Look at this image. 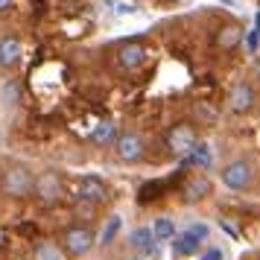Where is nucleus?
Returning <instances> with one entry per match:
<instances>
[{
	"label": "nucleus",
	"mask_w": 260,
	"mask_h": 260,
	"mask_svg": "<svg viewBox=\"0 0 260 260\" xmlns=\"http://www.w3.org/2000/svg\"><path fill=\"white\" fill-rule=\"evenodd\" d=\"M0 190L12 199H24L36 190V176L24 164H6L0 170Z\"/></svg>",
	"instance_id": "obj_1"
},
{
	"label": "nucleus",
	"mask_w": 260,
	"mask_h": 260,
	"mask_svg": "<svg viewBox=\"0 0 260 260\" xmlns=\"http://www.w3.org/2000/svg\"><path fill=\"white\" fill-rule=\"evenodd\" d=\"M219 178H222V184L228 190H248L251 181H254V167L248 164L246 158H237V161L222 167Z\"/></svg>",
	"instance_id": "obj_2"
},
{
	"label": "nucleus",
	"mask_w": 260,
	"mask_h": 260,
	"mask_svg": "<svg viewBox=\"0 0 260 260\" xmlns=\"http://www.w3.org/2000/svg\"><path fill=\"white\" fill-rule=\"evenodd\" d=\"M196 129L190 123H176L173 129L167 132V146L173 155H193L196 149Z\"/></svg>",
	"instance_id": "obj_3"
},
{
	"label": "nucleus",
	"mask_w": 260,
	"mask_h": 260,
	"mask_svg": "<svg viewBox=\"0 0 260 260\" xmlns=\"http://www.w3.org/2000/svg\"><path fill=\"white\" fill-rule=\"evenodd\" d=\"M114 152H117L120 161H126V164H138L143 158V152H146V143H143V138L138 135V132H123L117 138V143H114Z\"/></svg>",
	"instance_id": "obj_4"
},
{
	"label": "nucleus",
	"mask_w": 260,
	"mask_h": 260,
	"mask_svg": "<svg viewBox=\"0 0 260 260\" xmlns=\"http://www.w3.org/2000/svg\"><path fill=\"white\" fill-rule=\"evenodd\" d=\"M254 103H257V94H254V88L248 82H237L231 88V94H228V108L234 114H248L254 108Z\"/></svg>",
	"instance_id": "obj_5"
},
{
	"label": "nucleus",
	"mask_w": 260,
	"mask_h": 260,
	"mask_svg": "<svg viewBox=\"0 0 260 260\" xmlns=\"http://www.w3.org/2000/svg\"><path fill=\"white\" fill-rule=\"evenodd\" d=\"M64 248H68V254H73V257H85L94 248V231L91 228H71L64 234Z\"/></svg>",
	"instance_id": "obj_6"
},
{
	"label": "nucleus",
	"mask_w": 260,
	"mask_h": 260,
	"mask_svg": "<svg viewBox=\"0 0 260 260\" xmlns=\"http://www.w3.org/2000/svg\"><path fill=\"white\" fill-rule=\"evenodd\" d=\"M61 193V178L56 170H44L36 176V196L41 202H56Z\"/></svg>",
	"instance_id": "obj_7"
},
{
	"label": "nucleus",
	"mask_w": 260,
	"mask_h": 260,
	"mask_svg": "<svg viewBox=\"0 0 260 260\" xmlns=\"http://www.w3.org/2000/svg\"><path fill=\"white\" fill-rule=\"evenodd\" d=\"M106 184H103V178L96 176H82L79 178V184H76V196L82 202H106Z\"/></svg>",
	"instance_id": "obj_8"
},
{
	"label": "nucleus",
	"mask_w": 260,
	"mask_h": 260,
	"mask_svg": "<svg viewBox=\"0 0 260 260\" xmlns=\"http://www.w3.org/2000/svg\"><path fill=\"white\" fill-rule=\"evenodd\" d=\"M146 47L143 44H138V41H132V44H126V47H120L117 53V64L123 68V71H135V68H141L143 61H146Z\"/></svg>",
	"instance_id": "obj_9"
},
{
	"label": "nucleus",
	"mask_w": 260,
	"mask_h": 260,
	"mask_svg": "<svg viewBox=\"0 0 260 260\" xmlns=\"http://www.w3.org/2000/svg\"><path fill=\"white\" fill-rule=\"evenodd\" d=\"M240 41H243V26L237 24H225L216 29V36H213V44L222 50V53H231V50L240 47Z\"/></svg>",
	"instance_id": "obj_10"
},
{
	"label": "nucleus",
	"mask_w": 260,
	"mask_h": 260,
	"mask_svg": "<svg viewBox=\"0 0 260 260\" xmlns=\"http://www.w3.org/2000/svg\"><path fill=\"white\" fill-rule=\"evenodd\" d=\"M21 53H24V47H21V41L15 36L0 38V64L3 68H15L21 61Z\"/></svg>",
	"instance_id": "obj_11"
},
{
	"label": "nucleus",
	"mask_w": 260,
	"mask_h": 260,
	"mask_svg": "<svg viewBox=\"0 0 260 260\" xmlns=\"http://www.w3.org/2000/svg\"><path fill=\"white\" fill-rule=\"evenodd\" d=\"M205 196H211V181L205 176H193L187 178V184H184V199L187 202H199Z\"/></svg>",
	"instance_id": "obj_12"
},
{
	"label": "nucleus",
	"mask_w": 260,
	"mask_h": 260,
	"mask_svg": "<svg viewBox=\"0 0 260 260\" xmlns=\"http://www.w3.org/2000/svg\"><path fill=\"white\" fill-rule=\"evenodd\" d=\"M199 240L196 237H190L187 231L184 234H178V237H173V257H190V254H196L199 251Z\"/></svg>",
	"instance_id": "obj_13"
},
{
	"label": "nucleus",
	"mask_w": 260,
	"mask_h": 260,
	"mask_svg": "<svg viewBox=\"0 0 260 260\" xmlns=\"http://www.w3.org/2000/svg\"><path fill=\"white\" fill-rule=\"evenodd\" d=\"M129 246L132 248H141V251L155 248V231H152V228H135V231L129 234Z\"/></svg>",
	"instance_id": "obj_14"
},
{
	"label": "nucleus",
	"mask_w": 260,
	"mask_h": 260,
	"mask_svg": "<svg viewBox=\"0 0 260 260\" xmlns=\"http://www.w3.org/2000/svg\"><path fill=\"white\" fill-rule=\"evenodd\" d=\"M213 161V149L208 146V143H196V149H193V155H190V164L193 167H199V170H208Z\"/></svg>",
	"instance_id": "obj_15"
},
{
	"label": "nucleus",
	"mask_w": 260,
	"mask_h": 260,
	"mask_svg": "<svg viewBox=\"0 0 260 260\" xmlns=\"http://www.w3.org/2000/svg\"><path fill=\"white\" fill-rule=\"evenodd\" d=\"M91 138H94V143H117V129H114V123H100L94 132H91Z\"/></svg>",
	"instance_id": "obj_16"
},
{
	"label": "nucleus",
	"mask_w": 260,
	"mask_h": 260,
	"mask_svg": "<svg viewBox=\"0 0 260 260\" xmlns=\"http://www.w3.org/2000/svg\"><path fill=\"white\" fill-rule=\"evenodd\" d=\"M152 231H155V240H173L176 225H173V219H167V216H158L152 225Z\"/></svg>",
	"instance_id": "obj_17"
},
{
	"label": "nucleus",
	"mask_w": 260,
	"mask_h": 260,
	"mask_svg": "<svg viewBox=\"0 0 260 260\" xmlns=\"http://www.w3.org/2000/svg\"><path fill=\"white\" fill-rule=\"evenodd\" d=\"M32 260H61V254L53 243H38L36 251H32Z\"/></svg>",
	"instance_id": "obj_18"
},
{
	"label": "nucleus",
	"mask_w": 260,
	"mask_h": 260,
	"mask_svg": "<svg viewBox=\"0 0 260 260\" xmlns=\"http://www.w3.org/2000/svg\"><path fill=\"white\" fill-rule=\"evenodd\" d=\"M117 231H120V216H111L106 222V228H103V246H111L114 237H117Z\"/></svg>",
	"instance_id": "obj_19"
},
{
	"label": "nucleus",
	"mask_w": 260,
	"mask_h": 260,
	"mask_svg": "<svg viewBox=\"0 0 260 260\" xmlns=\"http://www.w3.org/2000/svg\"><path fill=\"white\" fill-rule=\"evenodd\" d=\"M0 96H3V106H6V108L15 106V103H18V82H12V79H9V82L3 85Z\"/></svg>",
	"instance_id": "obj_20"
},
{
	"label": "nucleus",
	"mask_w": 260,
	"mask_h": 260,
	"mask_svg": "<svg viewBox=\"0 0 260 260\" xmlns=\"http://www.w3.org/2000/svg\"><path fill=\"white\" fill-rule=\"evenodd\" d=\"M184 231H187L190 237H196L199 243H205V240H208V234H211V228H208L205 222H190L187 228H184Z\"/></svg>",
	"instance_id": "obj_21"
},
{
	"label": "nucleus",
	"mask_w": 260,
	"mask_h": 260,
	"mask_svg": "<svg viewBox=\"0 0 260 260\" xmlns=\"http://www.w3.org/2000/svg\"><path fill=\"white\" fill-rule=\"evenodd\" d=\"M158 190H164V181H152V184H146V187L141 190V202H149V199H158L155 193Z\"/></svg>",
	"instance_id": "obj_22"
},
{
	"label": "nucleus",
	"mask_w": 260,
	"mask_h": 260,
	"mask_svg": "<svg viewBox=\"0 0 260 260\" xmlns=\"http://www.w3.org/2000/svg\"><path fill=\"white\" fill-rule=\"evenodd\" d=\"M257 44H260V12H257V18H254V29L248 32V50L254 53V50H257Z\"/></svg>",
	"instance_id": "obj_23"
},
{
	"label": "nucleus",
	"mask_w": 260,
	"mask_h": 260,
	"mask_svg": "<svg viewBox=\"0 0 260 260\" xmlns=\"http://www.w3.org/2000/svg\"><path fill=\"white\" fill-rule=\"evenodd\" d=\"M202 260H222V251H219V248H211V251L202 254Z\"/></svg>",
	"instance_id": "obj_24"
},
{
	"label": "nucleus",
	"mask_w": 260,
	"mask_h": 260,
	"mask_svg": "<svg viewBox=\"0 0 260 260\" xmlns=\"http://www.w3.org/2000/svg\"><path fill=\"white\" fill-rule=\"evenodd\" d=\"M132 12H135L132 3H117V15H132Z\"/></svg>",
	"instance_id": "obj_25"
},
{
	"label": "nucleus",
	"mask_w": 260,
	"mask_h": 260,
	"mask_svg": "<svg viewBox=\"0 0 260 260\" xmlns=\"http://www.w3.org/2000/svg\"><path fill=\"white\" fill-rule=\"evenodd\" d=\"M132 260H158V248H149L143 257H132Z\"/></svg>",
	"instance_id": "obj_26"
},
{
	"label": "nucleus",
	"mask_w": 260,
	"mask_h": 260,
	"mask_svg": "<svg viewBox=\"0 0 260 260\" xmlns=\"http://www.w3.org/2000/svg\"><path fill=\"white\" fill-rule=\"evenodd\" d=\"M9 6H12V0H0V12H6Z\"/></svg>",
	"instance_id": "obj_27"
}]
</instances>
